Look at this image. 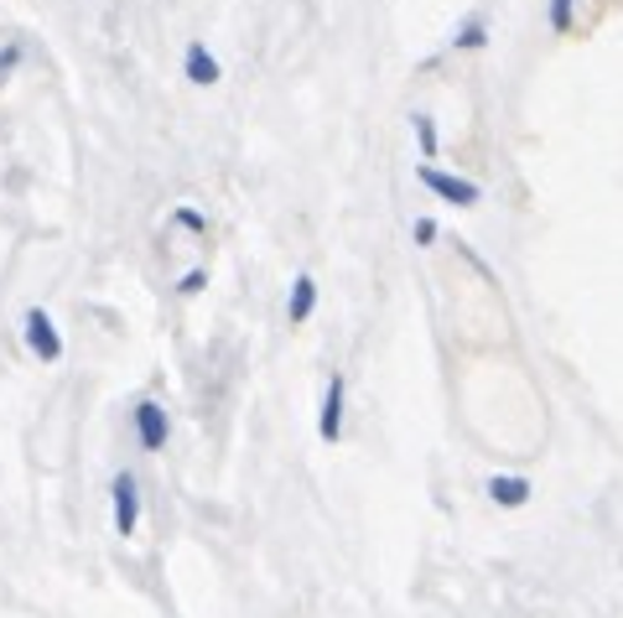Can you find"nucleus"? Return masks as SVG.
Instances as JSON below:
<instances>
[{
	"mask_svg": "<svg viewBox=\"0 0 623 618\" xmlns=\"http://www.w3.org/2000/svg\"><path fill=\"white\" fill-rule=\"evenodd\" d=\"M416 136H421V151H427V162L436 156V125L432 115H416Z\"/></svg>",
	"mask_w": 623,
	"mask_h": 618,
	"instance_id": "9d476101",
	"label": "nucleus"
},
{
	"mask_svg": "<svg viewBox=\"0 0 623 618\" xmlns=\"http://www.w3.org/2000/svg\"><path fill=\"white\" fill-rule=\"evenodd\" d=\"M312 307H317V281H312V276H296L291 302H287V317H291V323H307Z\"/></svg>",
	"mask_w": 623,
	"mask_h": 618,
	"instance_id": "0eeeda50",
	"label": "nucleus"
},
{
	"mask_svg": "<svg viewBox=\"0 0 623 618\" xmlns=\"http://www.w3.org/2000/svg\"><path fill=\"white\" fill-rule=\"evenodd\" d=\"M421 182H427V188H432L436 198H447V203H457V209H473V203H479V198H483V192L473 188L468 177H453V172H436L432 162L421 167Z\"/></svg>",
	"mask_w": 623,
	"mask_h": 618,
	"instance_id": "f03ea898",
	"label": "nucleus"
},
{
	"mask_svg": "<svg viewBox=\"0 0 623 618\" xmlns=\"http://www.w3.org/2000/svg\"><path fill=\"white\" fill-rule=\"evenodd\" d=\"M22 328H26V349H31L37 358H48V364H52V358H63V338H58V328H52V317L42 307L26 312Z\"/></svg>",
	"mask_w": 623,
	"mask_h": 618,
	"instance_id": "7ed1b4c3",
	"label": "nucleus"
},
{
	"mask_svg": "<svg viewBox=\"0 0 623 618\" xmlns=\"http://www.w3.org/2000/svg\"><path fill=\"white\" fill-rule=\"evenodd\" d=\"M410 235H416V244H432V239H436V224H432V218H416V229H410Z\"/></svg>",
	"mask_w": 623,
	"mask_h": 618,
	"instance_id": "4468645a",
	"label": "nucleus"
},
{
	"mask_svg": "<svg viewBox=\"0 0 623 618\" xmlns=\"http://www.w3.org/2000/svg\"><path fill=\"white\" fill-rule=\"evenodd\" d=\"M572 5H576V0H551V26H556V31H567V26H572Z\"/></svg>",
	"mask_w": 623,
	"mask_h": 618,
	"instance_id": "9b49d317",
	"label": "nucleus"
},
{
	"mask_svg": "<svg viewBox=\"0 0 623 618\" xmlns=\"http://www.w3.org/2000/svg\"><path fill=\"white\" fill-rule=\"evenodd\" d=\"M483 42H488V26H483L479 16H473V22H468V26H462V31L453 37V48H468V52L483 48Z\"/></svg>",
	"mask_w": 623,
	"mask_h": 618,
	"instance_id": "1a4fd4ad",
	"label": "nucleus"
},
{
	"mask_svg": "<svg viewBox=\"0 0 623 618\" xmlns=\"http://www.w3.org/2000/svg\"><path fill=\"white\" fill-rule=\"evenodd\" d=\"M317 437L322 442H338L343 437V380H328V390H322V416H317Z\"/></svg>",
	"mask_w": 623,
	"mask_h": 618,
	"instance_id": "39448f33",
	"label": "nucleus"
},
{
	"mask_svg": "<svg viewBox=\"0 0 623 618\" xmlns=\"http://www.w3.org/2000/svg\"><path fill=\"white\" fill-rule=\"evenodd\" d=\"M188 78H192V84H203V89H208V84H218V63L208 58V48H203V42H192V48H188Z\"/></svg>",
	"mask_w": 623,
	"mask_h": 618,
	"instance_id": "6e6552de",
	"label": "nucleus"
},
{
	"mask_svg": "<svg viewBox=\"0 0 623 618\" xmlns=\"http://www.w3.org/2000/svg\"><path fill=\"white\" fill-rule=\"evenodd\" d=\"M177 224H182V229H192V235H203V229H208L198 209H177Z\"/></svg>",
	"mask_w": 623,
	"mask_h": 618,
	"instance_id": "f8f14e48",
	"label": "nucleus"
},
{
	"mask_svg": "<svg viewBox=\"0 0 623 618\" xmlns=\"http://www.w3.org/2000/svg\"><path fill=\"white\" fill-rule=\"evenodd\" d=\"M110 509H115V530L136 535V520H141V483H136V474L110 478Z\"/></svg>",
	"mask_w": 623,
	"mask_h": 618,
	"instance_id": "f257e3e1",
	"label": "nucleus"
},
{
	"mask_svg": "<svg viewBox=\"0 0 623 618\" xmlns=\"http://www.w3.org/2000/svg\"><path fill=\"white\" fill-rule=\"evenodd\" d=\"M488 500L504 504V509H520L530 500V483L525 478H488Z\"/></svg>",
	"mask_w": 623,
	"mask_h": 618,
	"instance_id": "423d86ee",
	"label": "nucleus"
},
{
	"mask_svg": "<svg viewBox=\"0 0 623 618\" xmlns=\"http://www.w3.org/2000/svg\"><path fill=\"white\" fill-rule=\"evenodd\" d=\"M16 63H22V48H16V42H11V48L0 52V78H5V73L16 68Z\"/></svg>",
	"mask_w": 623,
	"mask_h": 618,
	"instance_id": "2eb2a0df",
	"label": "nucleus"
},
{
	"mask_svg": "<svg viewBox=\"0 0 623 618\" xmlns=\"http://www.w3.org/2000/svg\"><path fill=\"white\" fill-rule=\"evenodd\" d=\"M203 281H208L203 270H188V276H182V286H177V291H182V297H198V291H203Z\"/></svg>",
	"mask_w": 623,
	"mask_h": 618,
	"instance_id": "ddd939ff",
	"label": "nucleus"
},
{
	"mask_svg": "<svg viewBox=\"0 0 623 618\" xmlns=\"http://www.w3.org/2000/svg\"><path fill=\"white\" fill-rule=\"evenodd\" d=\"M167 405L162 401H141L136 405V437H141L145 452H162L167 447Z\"/></svg>",
	"mask_w": 623,
	"mask_h": 618,
	"instance_id": "20e7f679",
	"label": "nucleus"
}]
</instances>
